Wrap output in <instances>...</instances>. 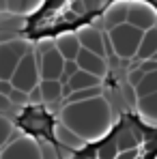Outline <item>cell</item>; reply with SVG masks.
I'll return each mask as SVG.
<instances>
[{
    "label": "cell",
    "instance_id": "obj_1",
    "mask_svg": "<svg viewBox=\"0 0 157 159\" xmlns=\"http://www.w3.org/2000/svg\"><path fill=\"white\" fill-rule=\"evenodd\" d=\"M60 123H65L71 131H76L86 142H90L108 131L112 123V114L108 101L104 97H97L80 103H65L60 112Z\"/></svg>",
    "mask_w": 157,
    "mask_h": 159
},
{
    "label": "cell",
    "instance_id": "obj_2",
    "mask_svg": "<svg viewBox=\"0 0 157 159\" xmlns=\"http://www.w3.org/2000/svg\"><path fill=\"white\" fill-rule=\"evenodd\" d=\"M142 37H144V30L131 26L129 22L112 28V30H108V39H110V45H112V54L116 58H121V60L136 58L138 48L142 43Z\"/></svg>",
    "mask_w": 157,
    "mask_h": 159
},
{
    "label": "cell",
    "instance_id": "obj_3",
    "mask_svg": "<svg viewBox=\"0 0 157 159\" xmlns=\"http://www.w3.org/2000/svg\"><path fill=\"white\" fill-rule=\"evenodd\" d=\"M30 52V45L26 41H17V39H9V41H0V80H11L20 60Z\"/></svg>",
    "mask_w": 157,
    "mask_h": 159
},
{
    "label": "cell",
    "instance_id": "obj_4",
    "mask_svg": "<svg viewBox=\"0 0 157 159\" xmlns=\"http://www.w3.org/2000/svg\"><path fill=\"white\" fill-rule=\"evenodd\" d=\"M11 82H13L15 88L26 90V93H30L35 86H39V82H41V71H39L37 54L32 52V50L20 60V65H17V69H15V73H13Z\"/></svg>",
    "mask_w": 157,
    "mask_h": 159
},
{
    "label": "cell",
    "instance_id": "obj_5",
    "mask_svg": "<svg viewBox=\"0 0 157 159\" xmlns=\"http://www.w3.org/2000/svg\"><path fill=\"white\" fill-rule=\"evenodd\" d=\"M37 60H39L41 80H60L65 71V58L54 43H43V48H39L37 52Z\"/></svg>",
    "mask_w": 157,
    "mask_h": 159
},
{
    "label": "cell",
    "instance_id": "obj_6",
    "mask_svg": "<svg viewBox=\"0 0 157 159\" xmlns=\"http://www.w3.org/2000/svg\"><path fill=\"white\" fill-rule=\"evenodd\" d=\"M0 159H41V148L35 140L20 135L11 142V146L0 155Z\"/></svg>",
    "mask_w": 157,
    "mask_h": 159
},
{
    "label": "cell",
    "instance_id": "obj_7",
    "mask_svg": "<svg viewBox=\"0 0 157 159\" xmlns=\"http://www.w3.org/2000/svg\"><path fill=\"white\" fill-rule=\"evenodd\" d=\"M127 22L131 26L140 28V30H151L157 26V11H153L149 4L144 2H131L129 13H127Z\"/></svg>",
    "mask_w": 157,
    "mask_h": 159
},
{
    "label": "cell",
    "instance_id": "obj_8",
    "mask_svg": "<svg viewBox=\"0 0 157 159\" xmlns=\"http://www.w3.org/2000/svg\"><path fill=\"white\" fill-rule=\"evenodd\" d=\"M78 39H80V43H82L84 50L95 52V54H99V56L108 54V50H105V32H101V28H95V26L80 28Z\"/></svg>",
    "mask_w": 157,
    "mask_h": 159
},
{
    "label": "cell",
    "instance_id": "obj_9",
    "mask_svg": "<svg viewBox=\"0 0 157 159\" xmlns=\"http://www.w3.org/2000/svg\"><path fill=\"white\" fill-rule=\"evenodd\" d=\"M76 62L80 65V69H82V71L93 73V75H97V78H104L105 73H108L105 56H99V54H95V52H88V50H84V48L80 50Z\"/></svg>",
    "mask_w": 157,
    "mask_h": 159
},
{
    "label": "cell",
    "instance_id": "obj_10",
    "mask_svg": "<svg viewBox=\"0 0 157 159\" xmlns=\"http://www.w3.org/2000/svg\"><path fill=\"white\" fill-rule=\"evenodd\" d=\"M127 13H129V4H127V2H116V4L108 7L104 11V15H101L104 32L121 26V24H125V22H127Z\"/></svg>",
    "mask_w": 157,
    "mask_h": 159
},
{
    "label": "cell",
    "instance_id": "obj_11",
    "mask_svg": "<svg viewBox=\"0 0 157 159\" xmlns=\"http://www.w3.org/2000/svg\"><path fill=\"white\" fill-rule=\"evenodd\" d=\"M93 86H101V78L93 75V73H86L80 69L78 73H73L67 84H62V93H65V99L73 93V90H84V88H93Z\"/></svg>",
    "mask_w": 157,
    "mask_h": 159
},
{
    "label": "cell",
    "instance_id": "obj_12",
    "mask_svg": "<svg viewBox=\"0 0 157 159\" xmlns=\"http://www.w3.org/2000/svg\"><path fill=\"white\" fill-rule=\"evenodd\" d=\"M54 45H56L58 52L62 54L65 60H76L78 54H80V50H82V43H80V39H78V32H65V34H60V37L54 41Z\"/></svg>",
    "mask_w": 157,
    "mask_h": 159
},
{
    "label": "cell",
    "instance_id": "obj_13",
    "mask_svg": "<svg viewBox=\"0 0 157 159\" xmlns=\"http://www.w3.org/2000/svg\"><path fill=\"white\" fill-rule=\"evenodd\" d=\"M54 142H58V144H62V146H69L71 151H80L82 146H86V140L84 138H80L76 131H71L65 123H56L54 125Z\"/></svg>",
    "mask_w": 157,
    "mask_h": 159
},
{
    "label": "cell",
    "instance_id": "obj_14",
    "mask_svg": "<svg viewBox=\"0 0 157 159\" xmlns=\"http://www.w3.org/2000/svg\"><path fill=\"white\" fill-rule=\"evenodd\" d=\"M41 95H43V103L45 106H56L58 101H65V93H62V82L60 80H41Z\"/></svg>",
    "mask_w": 157,
    "mask_h": 159
},
{
    "label": "cell",
    "instance_id": "obj_15",
    "mask_svg": "<svg viewBox=\"0 0 157 159\" xmlns=\"http://www.w3.org/2000/svg\"><path fill=\"white\" fill-rule=\"evenodd\" d=\"M155 56H157V26L144 32L142 43H140V48H138L136 58L146 60V58H155Z\"/></svg>",
    "mask_w": 157,
    "mask_h": 159
},
{
    "label": "cell",
    "instance_id": "obj_16",
    "mask_svg": "<svg viewBox=\"0 0 157 159\" xmlns=\"http://www.w3.org/2000/svg\"><path fill=\"white\" fill-rule=\"evenodd\" d=\"M136 107L140 112V116L151 123V125H157V93L149 95V97H142L136 101Z\"/></svg>",
    "mask_w": 157,
    "mask_h": 159
},
{
    "label": "cell",
    "instance_id": "obj_17",
    "mask_svg": "<svg viewBox=\"0 0 157 159\" xmlns=\"http://www.w3.org/2000/svg\"><path fill=\"white\" fill-rule=\"evenodd\" d=\"M153 93H157V71H153V73H144L142 82L133 88L136 101L142 99V97H149V95H153Z\"/></svg>",
    "mask_w": 157,
    "mask_h": 159
},
{
    "label": "cell",
    "instance_id": "obj_18",
    "mask_svg": "<svg viewBox=\"0 0 157 159\" xmlns=\"http://www.w3.org/2000/svg\"><path fill=\"white\" fill-rule=\"evenodd\" d=\"M20 135H22V133L15 129V125L9 120V116L0 114V148L7 146L11 140H17Z\"/></svg>",
    "mask_w": 157,
    "mask_h": 159
},
{
    "label": "cell",
    "instance_id": "obj_19",
    "mask_svg": "<svg viewBox=\"0 0 157 159\" xmlns=\"http://www.w3.org/2000/svg\"><path fill=\"white\" fill-rule=\"evenodd\" d=\"M104 97V86H93V88H84V90H73L65 103H80V101H88V99H97Z\"/></svg>",
    "mask_w": 157,
    "mask_h": 159
},
{
    "label": "cell",
    "instance_id": "obj_20",
    "mask_svg": "<svg viewBox=\"0 0 157 159\" xmlns=\"http://www.w3.org/2000/svg\"><path fill=\"white\" fill-rule=\"evenodd\" d=\"M39 4H41V0H9V13L24 15V13L35 11Z\"/></svg>",
    "mask_w": 157,
    "mask_h": 159
},
{
    "label": "cell",
    "instance_id": "obj_21",
    "mask_svg": "<svg viewBox=\"0 0 157 159\" xmlns=\"http://www.w3.org/2000/svg\"><path fill=\"white\" fill-rule=\"evenodd\" d=\"M39 148H41V159H60L56 142H52V140H41Z\"/></svg>",
    "mask_w": 157,
    "mask_h": 159
},
{
    "label": "cell",
    "instance_id": "obj_22",
    "mask_svg": "<svg viewBox=\"0 0 157 159\" xmlns=\"http://www.w3.org/2000/svg\"><path fill=\"white\" fill-rule=\"evenodd\" d=\"M11 103L15 107H24V106H30V97H28L26 90H20V88H13V93L9 95Z\"/></svg>",
    "mask_w": 157,
    "mask_h": 159
},
{
    "label": "cell",
    "instance_id": "obj_23",
    "mask_svg": "<svg viewBox=\"0 0 157 159\" xmlns=\"http://www.w3.org/2000/svg\"><path fill=\"white\" fill-rule=\"evenodd\" d=\"M78 71H80V65L76 60H65V71H62V75H60V82L67 84L69 78H71L73 73H78Z\"/></svg>",
    "mask_w": 157,
    "mask_h": 159
},
{
    "label": "cell",
    "instance_id": "obj_24",
    "mask_svg": "<svg viewBox=\"0 0 157 159\" xmlns=\"http://www.w3.org/2000/svg\"><path fill=\"white\" fill-rule=\"evenodd\" d=\"M28 97H30V106H41L43 103V95H41V86H35L30 93H28Z\"/></svg>",
    "mask_w": 157,
    "mask_h": 159
},
{
    "label": "cell",
    "instance_id": "obj_25",
    "mask_svg": "<svg viewBox=\"0 0 157 159\" xmlns=\"http://www.w3.org/2000/svg\"><path fill=\"white\" fill-rule=\"evenodd\" d=\"M140 69H142L144 73H153V71H157V56H155V58H146V60H142V62H140Z\"/></svg>",
    "mask_w": 157,
    "mask_h": 159
},
{
    "label": "cell",
    "instance_id": "obj_26",
    "mask_svg": "<svg viewBox=\"0 0 157 159\" xmlns=\"http://www.w3.org/2000/svg\"><path fill=\"white\" fill-rule=\"evenodd\" d=\"M11 107H15L13 103H11V99H9L7 95H0V114H4V116H7Z\"/></svg>",
    "mask_w": 157,
    "mask_h": 159
},
{
    "label": "cell",
    "instance_id": "obj_27",
    "mask_svg": "<svg viewBox=\"0 0 157 159\" xmlns=\"http://www.w3.org/2000/svg\"><path fill=\"white\" fill-rule=\"evenodd\" d=\"M13 88H15V86H13L11 80H0V95H7V97H9V95L13 93Z\"/></svg>",
    "mask_w": 157,
    "mask_h": 159
},
{
    "label": "cell",
    "instance_id": "obj_28",
    "mask_svg": "<svg viewBox=\"0 0 157 159\" xmlns=\"http://www.w3.org/2000/svg\"><path fill=\"white\" fill-rule=\"evenodd\" d=\"M9 11V0H0V13H7Z\"/></svg>",
    "mask_w": 157,
    "mask_h": 159
}]
</instances>
